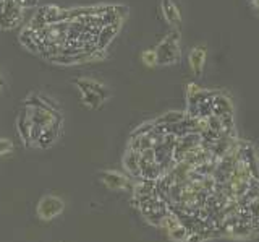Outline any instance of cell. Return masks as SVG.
<instances>
[{
  "label": "cell",
  "mask_w": 259,
  "mask_h": 242,
  "mask_svg": "<svg viewBox=\"0 0 259 242\" xmlns=\"http://www.w3.org/2000/svg\"><path fill=\"white\" fill-rule=\"evenodd\" d=\"M185 116H186V112L170 111V112H167V114L160 116L154 124L156 125H172V124H177V122H180V120H183Z\"/></svg>",
  "instance_id": "4fadbf2b"
},
{
  "label": "cell",
  "mask_w": 259,
  "mask_h": 242,
  "mask_svg": "<svg viewBox=\"0 0 259 242\" xmlns=\"http://www.w3.org/2000/svg\"><path fill=\"white\" fill-rule=\"evenodd\" d=\"M248 4L251 7V10H253L257 17H259V0H248Z\"/></svg>",
  "instance_id": "ffe728a7"
},
{
  "label": "cell",
  "mask_w": 259,
  "mask_h": 242,
  "mask_svg": "<svg viewBox=\"0 0 259 242\" xmlns=\"http://www.w3.org/2000/svg\"><path fill=\"white\" fill-rule=\"evenodd\" d=\"M12 150H13V145H12L10 140L0 139V156L7 155V153H12Z\"/></svg>",
  "instance_id": "ac0fdd59"
},
{
  "label": "cell",
  "mask_w": 259,
  "mask_h": 242,
  "mask_svg": "<svg viewBox=\"0 0 259 242\" xmlns=\"http://www.w3.org/2000/svg\"><path fill=\"white\" fill-rule=\"evenodd\" d=\"M123 164H125V169L132 176L141 177V172H140V151H135L132 148H128L126 155L123 158Z\"/></svg>",
  "instance_id": "7c38bea8"
},
{
  "label": "cell",
  "mask_w": 259,
  "mask_h": 242,
  "mask_svg": "<svg viewBox=\"0 0 259 242\" xmlns=\"http://www.w3.org/2000/svg\"><path fill=\"white\" fill-rule=\"evenodd\" d=\"M2 88H4V80H2V77H0V91H2Z\"/></svg>",
  "instance_id": "44dd1931"
},
{
  "label": "cell",
  "mask_w": 259,
  "mask_h": 242,
  "mask_svg": "<svg viewBox=\"0 0 259 242\" xmlns=\"http://www.w3.org/2000/svg\"><path fill=\"white\" fill-rule=\"evenodd\" d=\"M60 124H62V119H57L54 124H51L49 127L42 128V132H40V136L39 140L36 142L37 145L42 150L46 148H51L52 145L55 143L57 136H59V130H60Z\"/></svg>",
  "instance_id": "52a82bcc"
},
{
  "label": "cell",
  "mask_w": 259,
  "mask_h": 242,
  "mask_svg": "<svg viewBox=\"0 0 259 242\" xmlns=\"http://www.w3.org/2000/svg\"><path fill=\"white\" fill-rule=\"evenodd\" d=\"M23 9L15 0H4V5L0 7V28L12 29L21 23Z\"/></svg>",
  "instance_id": "7a4b0ae2"
},
{
  "label": "cell",
  "mask_w": 259,
  "mask_h": 242,
  "mask_svg": "<svg viewBox=\"0 0 259 242\" xmlns=\"http://www.w3.org/2000/svg\"><path fill=\"white\" fill-rule=\"evenodd\" d=\"M40 132H42V127L37 125V124H31V132H29V139L31 143H36L40 136Z\"/></svg>",
  "instance_id": "e0dca14e"
},
{
  "label": "cell",
  "mask_w": 259,
  "mask_h": 242,
  "mask_svg": "<svg viewBox=\"0 0 259 242\" xmlns=\"http://www.w3.org/2000/svg\"><path fill=\"white\" fill-rule=\"evenodd\" d=\"M101 181L107 185L109 189L112 190H123V189H128V190H133L135 185L130 184V181L126 179L125 176H121L118 172H112V171H104L99 174Z\"/></svg>",
  "instance_id": "5b68a950"
},
{
  "label": "cell",
  "mask_w": 259,
  "mask_h": 242,
  "mask_svg": "<svg viewBox=\"0 0 259 242\" xmlns=\"http://www.w3.org/2000/svg\"><path fill=\"white\" fill-rule=\"evenodd\" d=\"M31 117L28 114V109L26 106L23 108V111L20 112V117H18V122H16V127H18V133L21 136L23 143L29 147L31 145V139H29V132H31Z\"/></svg>",
  "instance_id": "30bf717a"
},
{
  "label": "cell",
  "mask_w": 259,
  "mask_h": 242,
  "mask_svg": "<svg viewBox=\"0 0 259 242\" xmlns=\"http://www.w3.org/2000/svg\"><path fill=\"white\" fill-rule=\"evenodd\" d=\"M118 31H120V25H118V23H117V25H105V26H102L99 33H97V41H96L97 47L104 51L105 47L110 44L112 39L117 36Z\"/></svg>",
  "instance_id": "8fae6325"
},
{
  "label": "cell",
  "mask_w": 259,
  "mask_h": 242,
  "mask_svg": "<svg viewBox=\"0 0 259 242\" xmlns=\"http://www.w3.org/2000/svg\"><path fill=\"white\" fill-rule=\"evenodd\" d=\"M212 116L224 117V116H233V106L232 101L222 93H215L212 98Z\"/></svg>",
  "instance_id": "ba28073f"
},
{
  "label": "cell",
  "mask_w": 259,
  "mask_h": 242,
  "mask_svg": "<svg viewBox=\"0 0 259 242\" xmlns=\"http://www.w3.org/2000/svg\"><path fill=\"white\" fill-rule=\"evenodd\" d=\"M160 10L164 15V20L170 26L178 29L182 25V13L174 0H160Z\"/></svg>",
  "instance_id": "8992f818"
},
{
  "label": "cell",
  "mask_w": 259,
  "mask_h": 242,
  "mask_svg": "<svg viewBox=\"0 0 259 242\" xmlns=\"http://www.w3.org/2000/svg\"><path fill=\"white\" fill-rule=\"evenodd\" d=\"M141 62L146 67H156L157 65V55L154 49H148L141 54Z\"/></svg>",
  "instance_id": "2e32d148"
},
{
  "label": "cell",
  "mask_w": 259,
  "mask_h": 242,
  "mask_svg": "<svg viewBox=\"0 0 259 242\" xmlns=\"http://www.w3.org/2000/svg\"><path fill=\"white\" fill-rule=\"evenodd\" d=\"M75 85L79 88V90H89V91H94L97 93L102 98V101H107L110 98V93L109 90L105 88L102 83L96 82V80H89V78H79L75 82Z\"/></svg>",
  "instance_id": "9c48e42d"
},
{
  "label": "cell",
  "mask_w": 259,
  "mask_h": 242,
  "mask_svg": "<svg viewBox=\"0 0 259 242\" xmlns=\"http://www.w3.org/2000/svg\"><path fill=\"white\" fill-rule=\"evenodd\" d=\"M21 9H32V7L37 5V0H15Z\"/></svg>",
  "instance_id": "d6986e66"
},
{
  "label": "cell",
  "mask_w": 259,
  "mask_h": 242,
  "mask_svg": "<svg viewBox=\"0 0 259 242\" xmlns=\"http://www.w3.org/2000/svg\"><path fill=\"white\" fill-rule=\"evenodd\" d=\"M63 201L60 198H55V197H44L42 200L39 201L37 205V215L42 218V220L49 221L52 218L59 216L63 212Z\"/></svg>",
  "instance_id": "3957f363"
},
{
  "label": "cell",
  "mask_w": 259,
  "mask_h": 242,
  "mask_svg": "<svg viewBox=\"0 0 259 242\" xmlns=\"http://www.w3.org/2000/svg\"><path fill=\"white\" fill-rule=\"evenodd\" d=\"M81 91V99H83V102L86 104L88 108L91 109H97L101 108V104L104 102L102 98L97 93L94 91H89V90H79Z\"/></svg>",
  "instance_id": "5bb4252c"
},
{
  "label": "cell",
  "mask_w": 259,
  "mask_h": 242,
  "mask_svg": "<svg viewBox=\"0 0 259 242\" xmlns=\"http://www.w3.org/2000/svg\"><path fill=\"white\" fill-rule=\"evenodd\" d=\"M206 59H207V47L206 46H194L190 51L188 55V63H190V70L194 77H201L204 74V67H206Z\"/></svg>",
  "instance_id": "277c9868"
},
{
  "label": "cell",
  "mask_w": 259,
  "mask_h": 242,
  "mask_svg": "<svg viewBox=\"0 0 259 242\" xmlns=\"http://www.w3.org/2000/svg\"><path fill=\"white\" fill-rule=\"evenodd\" d=\"M167 232H168V237L172 240H175V242H186V239H188V236H190L188 229H186L183 224H178L177 228L170 229Z\"/></svg>",
  "instance_id": "9a60e30c"
},
{
  "label": "cell",
  "mask_w": 259,
  "mask_h": 242,
  "mask_svg": "<svg viewBox=\"0 0 259 242\" xmlns=\"http://www.w3.org/2000/svg\"><path fill=\"white\" fill-rule=\"evenodd\" d=\"M157 65H174L182 57L180 52V33L178 29H172L170 33L157 44L156 49Z\"/></svg>",
  "instance_id": "6da1fadb"
}]
</instances>
